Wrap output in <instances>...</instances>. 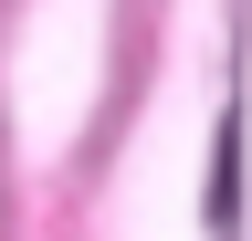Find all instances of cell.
<instances>
[{
    "mask_svg": "<svg viewBox=\"0 0 252 241\" xmlns=\"http://www.w3.org/2000/svg\"><path fill=\"white\" fill-rule=\"evenodd\" d=\"M231 178H242V115H220V178H210V220H231Z\"/></svg>",
    "mask_w": 252,
    "mask_h": 241,
    "instance_id": "1",
    "label": "cell"
}]
</instances>
